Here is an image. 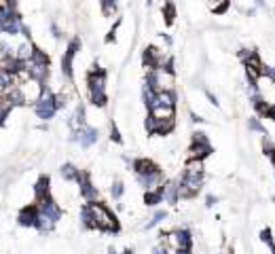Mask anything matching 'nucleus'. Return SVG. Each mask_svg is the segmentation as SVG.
<instances>
[{
  "instance_id": "nucleus-1",
  "label": "nucleus",
  "mask_w": 275,
  "mask_h": 254,
  "mask_svg": "<svg viewBox=\"0 0 275 254\" xmlns=\"http://www.w3.org/2000/svg\"><path fill=\"white\" fill-rule=\"evenodd\" d=\"M87 208H89V214H91V219H93V225L98 231H106V233H116L119 229V221H116V216L106 208V203H102L100 199L98 201H91L87 203Z\"/></svg>"
},
{
  "instance_id": "nucleus-2",
  "label": "nucleus",
  "mask_w": 275,
  "mask_h": 254,
  "mask_svg": "<svg viewBox=\"0 0 275 254\" xmlns=\"http://www.w3.org/2000/svg\"><path fill=\"white\" fill-rule=\"evenodd\" d=\"M23 70L28 72V77L32 81L45 85L47 79H49V55H47L43 49H38V47H34L32 57L28 59V62H23Z\"/></svg>"
},
{
  "instance_id": "nucleus-3",
  "label": "nucleus",
  "mask_w": 275,
  "mask_h": 254,
  "mask_svg": "<svg viewBox=\"0 0 275 254\" xmlns=\"http://www.w3.org/2000/svg\"><path fill=\"white\" fill-rule=\"evenodd\" d=\"M87 89H89V98L91 102L98 106V108H104L108 104V95H106V72L100 70L98 66H93L87 75Z\"/></svg>"
},
{
  "instance_id": "nucleus-4",
  "label": "nucleus",
  "mask_w": 275,
  "mask_h": 254,
  "mask_svg": "<svg viewBox=\"0 0 275 254\" xmlns=\"http://www.w3.org/2000/svg\"><path fill=\"white\" fill-rule=\"evenodd\" d=\"M34 108V115H36L43 123H49V121L57 115V108H55V91L49 89L45 85V89H43V95L32 104Z\"/></svg>"
},
{
  "instance_id": "nucleus-5",
  "label": "nucleus",
  "mask_w": 275,
  "mask_h": 254,
  "mask_svg": "<svg viewBox=\"0 0 275 254\" xmlns=\"http://www.w3.org/2000/svg\"><path fill=\"white\" fill-rule=\"evenodd\" d=\"M159 237L167 248H172L176 252L193 248V235H190L188 229H176V231H170V233H161Z\"/></svg>"
},
{
  "instance_id": "nucleus-6",
  "label": "nucleus",
  "mask_w": 275,
  "mask_h": 254,
  "mask_svg": "<svg viewBox=\"0 0 275 254\" xmlns=\"http://www.w3.org/2000/svg\"><path fill=\"white\" fill-rule=\"evenodd\" d=\"M146 85L152 91H174V72H167L163 68L148 70Z\"/></svg>"
},
{
  "instance_id": "nucleus-7",
  "label": "nucleus",
  "mask_w": 275,
  "mask_h": 254,
  "mask_svg": "<svg viewBox=\"0 0 275 254\" xmlns=\"http://www.w3.org/2000/svg\"><path fill=\"white\" fill-rule=\"evenodd\" d=\"M34 208H36L41 214H45L49 221H53L55 225H57V221L64 216V210L59 208V203H57L51 195L41 197V199H34Z\"/></svg>"
},
{
  "instance_id": "nucleus-8",
  "label": "nucleus",
  "mask_w": 275,
  "mask_h": 254,
  "mask_svg": "<svg viewBox=\"0 0 275 254\" xmlns=\"http://www.w3.org/2000/svg\"><path fill=\"white\" fill-rule=\"evenodd\" d=\"M78 51H81V39H78V36H74V39L68 43L66 51H64V57H62V75H64V79H68V81H72L74 57H76Z\"/></svg>"
},
{
  "instance_id": "nucleus-9",
  "label": "nucleus",
  "mask_w": 275,
  "mask_h": 254,
  "mask_svg": "<svg viewBox=\"0 0 275 254\" xmlns=\"http://www.w3.org/2000/svg\"><path fill=\"white\" fill-rule=\"evenodd\" d=\"M100 134H98V129L95 127H89V125H83L78 129H74L72 134H70V142H74L78 144L81 149H91L95 142H98Z\"/></svg>"
},
{
  "instance_id": "nucleus-10",
  "label": "nucleus",
  "mask_w": 275,
  "mask_h": 254,
  "mask_svg": "<svg viewBox=\"0 0 275 254\" xmlns=\"http://www.w3.org/2000/svg\"><path fill=\"white\" fill-rule=\"evenodd\" d=\"M208 155H212V144L208 142L206 134L201 131H195L193 134V142H190V149H188V159H206Z\"/></svg>"
},
{
  "instance_id": "nucleus-11",
  "label": "nucleus",
  "mask_w": 275,
  "mask_h": 254,
  "mask_svg": "<svg viewBox=\"0 0 275 254\" xmlns=\"http://www.w3.org/2000/svg\"><path fill=\"white\" fill-rule=\"evenodd\" d=\"M144 127L150 136H167L176 127V119H154L148 115L144 121Z\"/></svg>"
},
{
  "instance_id": "nucleus-12",
  "label": "nucleus",
  "mask_w": 275,
  "mask_h": 254,
  "mask_svg": "<svg viewBox=\"0 0 275 254\" xmlns=\"http://www.w3.org/2000/svg\"><path fill=\"white\" fill-rule=\"evenodd\" d=\"M76 185H78V193L85 203H91V201H98L100 193H98V187L91 183V176L89 172H81L78 178H76Z\"/></svg>"
},
{
  "instance_id": "nucleus-13",
  "label": "nucleus",
  "mask_w": 275,
  "mask_h": 254,
  "mask_svg": "<svg viewBox=\"0 0 275 254\" xmlns=\"http://www.w3.org/2000/svg\"><path fill=\"white\" fill-rule=\"evenodd\" d=\"M136 180H138V185L144 191H157L163 185V172L157 165V167L150 169V172H146V174H136Z\"/></svg>"
},
{
  "instance_id": "nucleus-14",
  "label": "nucleus",
  "mask_w": 275,
  "mask_h": 254,
  "mask_svg": "<svg viewBox=\"0 0 275 254\" xmlns=\"http://www.w3.org/2000/svg\"><path fill=\"white\" fill-rule=\"evenodd\" d=\"M17 87H19V91H21V95H23V102H26V104H34V102H36L41 95H43L45 85L28 79V81H23V83H17Z\"/></svg>"
},
{
  "instance_id": "nucleus-15",
  "label": "nucleus",
  "mask_w": 275,
  "mask_h": 254,
  "mask_svg": "<svg viewBox=\"0 0 275 254\" xmlns=\"http://www.w3.org/2000/svg\"><path fill=\"white\" fill-rule=\"evenodd\" d=\"M201 185H203V176L182 174V178L178 180V187H180V197H193V195H197Z\"/></svg>"
},
{
  "instance_id": "nucleus-16",
  "label": "nucleus",
  "mask_w": 275,
  "mask_h": 254,
  "mask_svg": "<svg viewBox=\"0 0 275 254\" xmlns=\"http://www.w3.org/2000/svg\"><path fill=\"white\" fill-rule=\"evenodd\" d=\"M159 193L165 203L170 205H176L178 201H180V187H178V180H170V183H163L159 187Z\"/></svg>"
},
{
  "instance_id": "nucleus-17",
  "label": "nucleus",
  "mask_w": 275,
  "mask_h": 254,
  "mask_svg": "<svg viewBox=\"0 0 275 254\" xmlns=\"http://www.w3.org/2000/svg\"><path fill=\"white\" fill-rule=\"evenodd\" d=\"M34 221H36V208H34V203L19 210V214H17V225L19 227L34 229Z\"/></svg>"
},
{
  "instance_id": "nucleus-18",
  "label": "nucleus",
  "mask_w": 275,
  "mask_h": 254,
  "mask_svg": "<svg viewBox=\"0 0 275 254\" xmlns=\"http://www.w3.org/2000/svg\"><path fill=\"white\" fill-rule=\"evenodd\" d=\"M154 106H167V108H176V93L174 91H157L154 100L148 106V111H152Z\"/></svg>"
},
{
  "instance_id": "nucleus-19",
  "label": "nucleus",
  "mask_w": 275,
  "mask_h": 254,
  "mask_svg": "<svg viewBox=\"0 0 275 254\" xmlns=\"http://www.w3.org/2000/svg\"><path fill=\"white\" fill-rule=\"evenodd\" d=\"M68 125H70V129H72V131L83 127V125H87V111H85V106H83V104H78L74 108V113H72V117H70Z\"/></svg>"
},
{
  "instance_id": "nucleus-20",
  "label": "nucleus",
  "mask_w": 275,
  "mask_h": 254,
  "mask_svg": "<svg viewBox=\"0 0 275 254\" xmlns=\"http://www.w3.org/2000/svg\"><path fill=\"white\" fill-rule=\"evenodd\" d=\"M34 229H36L41 235H47V233H51L53 229H55V223L49 221L45 214H41V212L36 210V221H34Z\"/></svg>"
},
{
  "instance_id": "nucleus-21",
  "label": "nucleus",
  "mask_w": 275,
  "mask_h": 254,
  "mask_svg": "<svg viewBox=\"0 0 275 254\" xmlns=\"http://www.w3.org/2000/svg\"><path fill=\"white\" fill-rule=\"evenodd\" d=\"M51 195V178L49 176H41L38 183L34 185V199H41Z\"/></svg>"
},
{
  "instance_id": "nucleus-22",
  "label": "nucleus",
  "mask_w": 275,
  "mask_h": 254,
  "mask_svg": "<svg viewBox=\"0 0 275 254\" xmlns=\"http://www.w3.org/2000/svg\"><path fill=\"white\" fill-rule=\"evenodd\" d=\"M34 45L32 41H23V43H19L17 47H15V57L17 59H21V62H28V59L32 57V53H34Z\"/></svg>"
},
{
  "instance_id": "nucleus-23",
  "label": "nucleus",
  "mask_w": 275,
  "mask_h": 254,
  "mask_svg": "<svg viewBox=\"0 0 275 254\" xmlns=\"http://www.w3.org/2000/svg\"><path fill=\"white\" fill-rule=\"evenodd\" d=\"M9 57H15V47L11 45L7 36H0V66H3Z\"/></svg>"
},
{
  "instance_id": "nucleus-24",
  "label": "nucleus",
  "mask_w": 275,
  "mask_h": 254,
  "mask_svg": "<svg viewBox=\"0 0 275 254\" xmlns=\"http://www.w3.org/2000/svg\"><path fill=\"white\" fill-rule=\"evenodd\" d=\"M13 85H17V81H15V75H11L9 70H3L0 68V98L13 87Z\"/></svg>"
},
{
  "instance_id": "nucleus-25",
  "label": "nucleus",
  "mask_w": 275,
  "mask_h": 254,
  "mask_svg": "<svg viewBox=\"0 0 275 254\" xmlns=\"http://www.w3.org/2000/svg\"><path fill=\"white\" fill-rule=\"evenodd\" d=\"M59 174H62V178L66 180V183H76L81 169H78L74 163H64L62 167H59Z\"/></svg>"
},
{
  "instance_id": "nucleus-26",
  "label": "nucleus",
  "mask_w": 275,
  "mask_h": 254,
  "mask_svg": "<svg viewBox=\"0 0 275 254\" xmlns=\"http://www.w3.org/2000/svg\"><path fill=\"white\" fill-rule=\"evenodd\" d=\"M150 117L154 119H174L176 117V108H167V106H154L152 111H148Z\"/></svg>"
},
{
  "instance_id": "nucleus-27",
  "label": "nucleus",
  "mask_w": 275,
  "mask_h": 254,
  "mask_svg": "<svg viewBox=\"0 0 275 254\" xmlns=\"http://www.w3.org/2000/svg\"><path fill=\"white\" fill-rule=\"evenodd\" d=\"M184 174L188 176H203V161L201 159H188L184 165Z\"/></svg>"
},
{
  "instance_id": "nucleus-28",
  "label": "nucleus",
  "mask_w": 275,
  "mask_h": 254,
  "mask_svg": "<svg viewBox=\"0 0 275 254\" xmlns=\"http://www.w3.org/2000/svg\"><path fill=\"white\" fill-rule=\"evenodd\" d=\"M144 203L150 205V208H154V205L163 203V197H161L159 189H157V191H146V193H144Z\"/></svg>"
},
{
  "instance_id": "nucleus-29",
  "label": "nucleus",
  "mask_w": 275,
  "mask_h": 254,
  "mask_svg": "<svg viewBox=\"0 0 275 254\" xmlns=\"http://www.w3.org/2000/svg\"><path fill=\"white\" fill-rule=\"evenodd\" d=\"M165 219H167V212H165V210H157V212H154L150 219H148V223L144 225V229H146V231H148V229H154L159 223H163Z\"/></svg>"
},
{
  "instance_id": "nucleus-30",
  "label": "nucleus",
  "mask_w": 275,
  "mask_h": 254,
  "mask_svg": "<svg viewBox=\"0 0 275 254\" xmlns=\"http://www.w3.org/2000/svg\"><path fill=\"white\" fill-rule=\"evenodd\" d=\"M100 7H102V13H104L106 17L116 15V9H119L116 0H100Z\"/></svg>"
},
{
  "instance_id": "nucleus-31",
  "label": "nucleus",
  "mask_w": 275,
  "mask_h": 254,
  "mask_svg": "<svg viewBox=\"0 0 275 254\" xmlns=\"http://www.w3.org/2000/svg\"><path fill=\"white\" fill-rule=\"evenodd\" d=\"M81 225L85 227V229H95L93 219H91V214H89V208H87V203L81 208Z\"/></svg>"
},
{
  "instance_id": "nucleus-32",
  "label": "nucleus",
  "mask_w": 275,
  "mask_h": 254,
  "mask_svg": "<svg viewBox=\"0 0 275 254\" xmlns=\"http://www.w3.org/2000/svg\"><path fill=\"white\" fill-rule=\"evenodd\" d=\"M123 193H125V185L121 183V180H114L112 187H110V195H112V197L119 201V199L123 197Z\"/></svg>"
},
{
  "instance_id": "nucleus-33",
  "label": "nucleus",
  "mask_w": 275,
  "mask_h": 254,
  "mask_svg": "<svg viewBox=\"0 0 275 254\" xmlns=\"http://www.w3.org/2000/svg\"><path fill=\"white\" fill-rule=\"evenodd\" d=\"M163 13H165V21H167V23H172V21H174V17H176V9H174V5H172V3H165Z\"/></svg>"
},
{
  "instance_id": "nucleus-34",
  "label": "nucleus",
  "mask_w": 275,
  "mask_h": 254,
  "mask_svg": "<svg viewBox=\"0 0 275 254\" xmlns=\"http://www.w3.org/2000/svg\"><path fill=\"white\" fill-rule=\"evenodd\" d=\"M66 104H68V95L66 93H55V108H57V113L64 111Z\"/></svg>"
},
{
  "instance_id": "nucleus-35",
  "label": "nucleus",
  "mask_w": 275,
  "mask_h": 254,
  "mask_svg": "<svg viewBox=\"0 0 275 254\" xmlns=\"http://www.w3.org/2000/svg\"><path fill=\"white\" fill-rule=\"evenodd\" d=\"M248 127L252 129V131H258V134H267V129L262 127V123H260L258 119H250V121H248Z\"/></svg>"
},
{
  "instance_id": "nucleus-36",
  "label": "nucleus",
  "mask_w": 275,
  "mask_h": 254,
  "mask_svg": "<svg viewBox=\"0 0 275 254\" xmlns=\"http://www.w3.org/2000/svg\"><path fill=\"white\" fill-rule=\"evenodd\" d=\"M110 140H112V142H116V144H121V142H123V138H121V131H119V127H116L114 123L110 125Z\"/></svg>"
},
{
  "instance_id": "nucleus-37",
  "label": "nucleus",
  "mask_w": 275,
  "mask_h": 254,
  "mask_svg": "<svg viewBox=\"0 0 275 254\" xmlns=\"http://www.w3.org/2000/svg\"><path fill=\"white\" fill-rule=\"evenodd\" d=\"M260 239H262V241H265V244H267L269 248H271V246L275 244V241H273V237H271V231H269V229H265V231H262V233H260Z\"/></svg>"
},
{
  "instance_id": "nucleus-38",
  "label": "nucleus",
  "mask_w": 275,
  "mask_h": 254,
  "mask_svg": "<svg viewBox=\"0 0 275 254\" xmlns=\"http://www.w3.org/2000/svg\"><path fill=\"white\" fill-rule=\"evenodd\" d=\"M51 34H53V39H55V41L62 39V30H59V26H57L55 21H51Z\"/></svg>"
},
{
  "instance_id": "nucleus-39",
  "label": "nucleus",
  "mask_w": 275,
  "mask_h": 254,
  "mask_svg": "<svg viewBox=\"0 0 275 254\" xmlns=\"http://www.w3.org/2000/svg\"><path fill=\"white\" fill-rule=\"evenodd\" d=\"M262 115L275 121V106H273V104H267V108H265V111H262Z\"/></svg>"
},
{
  "instance_id": "nucleus-40",
  "label": "nucleus",
  "mask_w": 275,
  "mask_h": 254,
  "mask_svg": "<svg viewBox=\"0 0 275 254\" xmlns=\"http://www.w3.org/2000/svg\"><path fill=\"white\" fill-rule=\"evenodd\" d=\"M214 203H216V197H214V195H208V197H206V205H214Z\"/></svg>"
},
{
  "instance_id": "nucleus-41",
  "label": "nucleus",
  "mask_w": 275,
  "mask_h": 254,
  "mask_svg": "<svg viewBox=\"0 0 275 254\" xmlns=\"http://www.w3.org/2000/svg\"><path fill=\"white\" fill-rule=\"evenodd\" d=\"M7 5H9L11 9H17V5H19V0H7Z\"/></svg>"
},
{
  "instance_id": "nucleus-42",
  "label": "nucleus",
  "mask_w": 275,
  "mask_h": 254,
  "mask_svg": "<svg viewBox=\"0 0 275 254\" xmlns=\"http://www.w3.org/2000/svg\"><path fill=\"white\" fill-rule=\"evenodd\" d=\"M254 3H256L258 7H265V0H254Z\"/></svg>"
},
{
  "instance_id": "nucleus-43",
  "label": "nucleus",
  "mask_w": 275,
  "mask_h": 254,
  "mask_svg": "<svg viewBox=\"0 0 275 254\" xmlns=\"http://www.w3.org/2000/svg\"><path fill=\"white\" fill-rule=\"evenodd\" d=\"M176 254H190V250H178Z\"/></svg>"
},
{
  "instance_id": "nucleus-44",
  "label": "nucleus",
  "mask_w": 275,
  "mask_h": 254,
  "mask_svg": "<svg viewBox=\"0 0 275 254\" xmlns=\"http://www.w3.org/2000/svg\"><path fill=\"white\" fill-rule=\"evenodd\" d=\"M271 161H273V165H275V151L271 153Z\"/></svg>"
},
{
  "instance_id": "nucleus-45",
  "label": "nucleus",
  "mask_w": 275,
  "mask_h": 254,
  "mask_svg": "<svg viewBox=\"0 0 275 254\" xmlns=\"http://www.w3.org/2000/svg\"><path fill=\"white\" fill-rule=\"evenodd\" d=\"M271 252H273V254H275V244H273V246H271Z\"/></svg>"
},
{
  "instance_id": "nucleus-46",
  "label": "nucleus",
  "mask_w": 275,
  "mask_h": 254,
  "mask_svg": "<svg viewBox=\"0 0 275 254\" xmlns=\"http://www.w3.org/2000/svg\"><path fill=\"white\" fill-rule=\"evenodd\" d=\"M216 3H218V0H216Z\"/></svg>"
}]
</instances>
